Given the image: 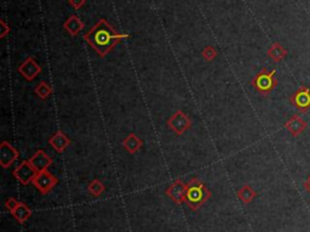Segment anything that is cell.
Instances as JSON below:
<instances>
[{
	"label": "cell",
	"mask_w": 310,
	"mask_h": 232,
	"mask_svg": "<svg viewBox=\"0 0 310 232\" xmlns=\"http://www.w3.org/2000/svg\"><path fill=\"white\" fill-rule=\"evenodd\" d=\"M19 73L28 82H32L41 73V67L35 62V59L33 56L27 57L23 62L19 66Z\"/></svg>",
	"instance_id": "cell-7"
},
{
	"label": "cell",
	"mask_w": 310,
	"mask_h": 232,
	"mask_svg": "<svg viewBox=\"0 0 310 232\" xmlns=\"http://www.w3.org/2000/svg\"><path fill=\"white\" fill-rule=\"evenodd\" d=\"M251 84L261 95L268 96L276 87H278V78H276V70H268L263 68L261 72L257 73L251 80Z\"/></svg>",
	"instance_id": "cell-2"
},
{
	"label": "cell",
	"mask_w": 310,
	"mask_h": 232,
	"mask_svg": "<svg viewBox=\"0 0 310 232\" xmlns=\"http://www.w3.org/2000/svg\"><path fill=\"white\" fill-rule=\"evenodd\" d=\"M257 196V192L251 187V186L245 185L240 191H239V198L244 202V203H249L252 199Z\"/></svg>",
	"instance_id": "cell-19"
},
{
	"label": "cell",
	"mask_w": 310,
	"mask_h": 232,
	"mask_svg": "<svg viewBox=\"0 0 310 232\" xmlns=\"http://www.w3.org/2000/svg\"><path fill=\"white\" fill-rule=\"evenodd\" d=\"M49 143L52 146V148H54L56 152L63 153L68 147H69L72 141H70V139L68 138L62 130H57V132L49 139Z\"/></svg>",
	"instance_id": "cell-12"
},
{
	"label": "cell",
	"mask_w": 310,
	"mask_h": 232,
	"mask_svg": "<svg viewBox=\"0 0 310 232\" xmlns=\"http://www.w3.org/2000/svg\"><path fill=\"white\" fill-rule=\"evenodd\" d=\"M284 127L292 136L297 138V136L301 135V134L307 129L308 123H307L303 118L299 117L298 115H294L292 116L289 119H287L286 122H285Z\"/></svg>",
	"instance_id": "cell-10"
},
{
	"label": "cell",
	"mask_w": 310,
	"mask_h": 232,
	"mask_svg": "<svg viewBox=\"0 0 310 232\" xmlns=\"http://www.w3.org/2000/svg\"><path fill=\"white\" fill-rule=\"evenodd\" d=\"M303 185H304V188H306V190L310 193V176L308 179H307V181H304Z\"/></svg>",
	"instance_id": "cell-24"
},
{
	"label": "cell",
	"mask_w": 310,
	"mask_h": 232,
	"mask_svg": "<svg viewBox=\"0 0 310 232\" xmlns=\"http://www.w3.org/2000/svg\"><path fill=\"white\" fill-rule=\"evenodd\" d=\"M32 183L34 184V186L40 191V192L46 195V193L51 192L52 188L57 185L59 180H57V178L54 174H51L47 170H44L39 171V173L35 175V178L33 179Z\"/></svg>",
	"instance_id": "cell-5"
},
{
	"label": "cell",
	"mask_w": 310,
	"mask_h": 232,
	"mask_svg": "<svg viewBox=\"0 0 310 232\" xmlns=\"http://www.w3.org/2000/svg\"><path fill=\"white\" fill-rule=\"evenodd\" d=\"M52 93H54V89H52V87L47 82H40L34 88V94L41 100L49 99L52 95Z\"/></svg>",
	"instance_id": "cell-17"
},
{
	"label": "cell",
	"mask_w": 310,
	"mask_h": 232,
	"mask_svg": "<svg viewBox=\"0 0 310 232\" xmlns=\"http://www.w3.org/2000/svg\"><path fill=\"white\" fill-rule=\"evenodd\" d=\"M186 186L178 179V180H176L175 183H173L172 185H170V187L166 190V195L172 199V201L181 203V202H183L186 199Z\"/></svg>",
	"instance_id": "cell-13"
},
{
	"label": "cell",
	"mask_w": 310,
	"mask_h": 232,
	"mask_svg": "<svg viewBox=\"0 0 310 232\" xmlns=\"http://www.w3.org/2000/svg\"><path fill=\"white\" fill-rule=\"evenodd\" d=\"M289 103L301 113H307L310 110V89L308 87H301L289 96Z\"/></svg>",
	"instance_id": "cell-6"
},
{
	"label": "cell",
	"mask_w": 310,
	"mask_h": 232,
	"mask_svg": "<svg viewBox=\"0 0 310 232\" xmlns=\"http://www.w3.org/2000/svg\"><path fill=\"white\" fill-rule=\"evenodd\" d=\"M9 32H10V27L7 26L6 22H5V20H1V33H0V37L5 38Z\"/></svg>",
	"instance_id": "cell-23"
},
{
	"label": "cell",
	"mask_w": 310,
	"mask_h": 232,
	"mask_svg": "<svg viewBox=\"0 0 310 232\" xmlns=\"http://www.w3.org/2000/svg\"><path fill=\"white\" fill-rule=\"evenodd\" d=\"M38 174V171L35 170L34 166L31 164L29 161H23L16 169L14 170V176L23 185H28L33 179L35 178V175Z\"/></svg>",
	"instance_id": "cell-8"
},
{
	"label": "cell",
	"mask_w": 310,
	"mask_h": 232,
	"mask_svg": "<svg viewBox=\"0 0 310 232\" xmlns=\"http://www.w3.org/2000/svg\"><path fill=\"white\" fill-rule=\"evenodd\" d=\"M287 54H289L287 49L282 46L280 43H273L268 49V51H267V56L273 60L274 62H276V64H279L282 60L286 59Z\"/></svg>",
	"instance_id": "cell-16"
},
{
	"label": "cell",
	"mask_w": 310,
	"mask_h": 232,
	"mask_svg": "<svg viewBox=\"0 0 310 232\" xmlns=\"http://www.w3.org/2000/svg\"><path fill=\"white\" fill-rule=\"evenodd\" d=\"M63 27H64V29L68 33L75 37V35H78V33L84 28V22L77 15H72V16H69L65 20V22L63 23Z\"/></svg>",
	"instance_id": "cell-15"
},
{
	"label": "cell",
	"mask_w": 310,
	"mask_h": 232,
	"mask_svg": "<svg viewBox=\"0 0 310 232\" xmlns=\"http://www.w3.org/2000/svg\"><path fill=\"white\" fill-rule=\"evenodd\" d=\"M68 1H69V4L72 5L75 10L82 9L85 5V0H68Z\"/></svg>",
	"instance_id": "cell-22"
},
{
	"label": "cell",
	"mask_w": 310,
	"mask_h": 232,
	"mask_svg": "<svg viewBox=\"0 0 310 232\" xmlns=\"http://www.w3.org/2000/svg\"><path fill=\"white\" fill-rule=\"evenodd\" d=\"M11 211L14 213V216L20 223H23V221H26L31 216V210L23 203H17Z\"/></svg>",
	"instance_id": "cell-18"
},
{
	"label": "cell",
	"mask_w": 310,
	"mask_h": 232,
	"mask_svg": "<svg viewBox=\"0 0 310 232\" xmlns=\"http://www.w3.org/2000/svg\"><path fill=\"white\" fill-rule=\"evenodd\" d=\"M217 50L213 46H206L201 52V56L206 60V61H213L217 57Z\"/></svg>",
	"instance_id": "cell-21"
},
{
	"label": "cell",
	"mask_w": 310,
	"mask_h": 232,
	"mask_svg": "<svg viewBox=\"0 0 310 232\" xmlns=\"http://www.w3.org/2000/svg\"><path fill=\"white\" fill-rule=\"evenodd\" d=\"M127 38L114 29L105 20H100L89 32L84 34V40L95 50L100 57H105L123 39Z\"/></svg>",
	"instance_id": "cell-1"
},
{
	"label": "cell",
	"mask_w": 310,
	"mask_h": 232,
	"mask_svg": "<svg viewBox=\"0 0 310 232\" xmlns=\"http://www.w3.org/2000/svg\"><path fill=\"white\" fill-rule=\"evenodd\" d=\"M123 146H124V148L126 151H127L128 153H131V155H135V153H137L138 151L142 148L143 141L141 140V139L138 138L136 134L130 133L124 139V140H123Z\"/></svg>",
	"instance_id": "cell-14"
},
{
	"label": "cell",
	"mask_w": 310,
	"mask_h": 232,
	"mask_svg": "<svg viewBox=\"0 0 310 232\" xmlns=\"http://www.w3.org/2000/svg\"><path fill=\"white\" fill-rule=\"evenodd\" d=\"M19 151L7 141H2L0 145V164L4 169L9 168L19 158Z\"/></svg>",
	"instance_id": "cell-9"
},
{
	"label": "cell",
	"mask_w": 310,
	"mask_h": 232,
	"mask_svg": "<svg viewBox=\"0 0 310 232\" xmlns=\"http://www.w3.org/2000/svg\"><path fill=\"white\" fill-rule=\"evenodd\" d=\"M210 191L196 178L191 179L190 183L186 186V199L191 209H198L201 204L205 203L206 199L210 197Z\"/></svg>",
	"instance_id": "cell-3"
},
{
	"label": "cell",
	"mask_w": 310,
	"mask_h": 232,
	"mask_svg": "<svg viewBox=\"0 0 310 232\" xmlns=\"http://www.w3.org/2000/svg\"><path fill=\"white\" fill-rule=\"evenodd\" d=\"M191 125H193V122H191L190 117L181 110L176 111L167 119V127L178 136L188 132L191 128Z\"/></svg>",
	"instance_id": "cell-4"
},
{
	"label": "cell",
	"mask_w": 310,
	"mask_h": 232,
	"mask_svg": "<svg viewBox=\"0 0 310 232\" xmlns=\"http://www.w3.org/2000/svg\"><path fill=\"white\" fill-rule=\"evenodd\" d=\"M29 162L34 166L35 170L39 173V171L47 170V168H49L50 165H52V163H54V160H52L45 151L38 150L37 152L29 158Z\"/></svg>",
	"instance_id": "cell-11"
},
{
	"label": "cell",
	"mask_w": 310,
	"mask_h": 232,
	"mask_svg": "<svg viewBox=\"0 0 310 232\" xmlns=\"http://www.w3.org/2000/svg\"><path fill=\"white\" fill-rule=\"evenodd\" d=\"M87 188H89V191L92 193L93 196H100L101 193L104 191V185H103V184L101 183L100 180H97V179H96V180H93L92 183L90 184L89 187Z\"/></svg>",
	"instance_id": "cell-20"
}]
</instances>
